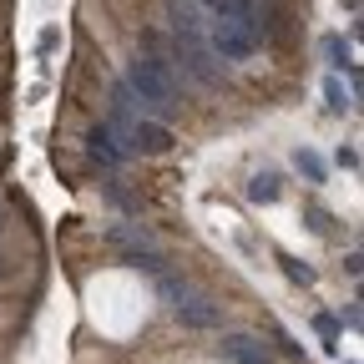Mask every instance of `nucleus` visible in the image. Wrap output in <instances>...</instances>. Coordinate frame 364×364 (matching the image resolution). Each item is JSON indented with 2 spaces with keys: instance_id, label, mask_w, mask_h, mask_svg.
Returning a JSON list of instances; mask_svg holds the SVG:
<instances>
[{
  "instance_id": "obj_1",
  "label": "nucleus",
  "mask_w": 364,
  "mask_h": 364,
  "mask_svg": "<svg viewBox=\"0 0 364 364\" xmlns=\"http://www.w3.org/2000/svg\"><path fill=\"white\" fill-rule=\"evenodd\" d=\"M122 81H127L136 112H142L147 122L172 127V117L182 112V91H177V81H172V71H167V61H162V56L136 51V56L127 61V76H122Z\"/></svg>"
},
{
  "instance_id": "obj_2",
  "label": "nucleus",
  "mask_w": 364,
  "mask_h": 364,
  "mask_svg": "<svg viewBox=\"0 0 364 364\" xmlns=\"http://www.w3.org/2000/svg\"><path fill=\"white\" fill-rule=\"evenodd\" d=\"M107 238H112V248H122L136 268H147V273H162V268H167V258H162L157 238L147 233L142 223H112V228H107Z\"/></svg>"
},
{
  "instance_id": "obj_3",
  "label": "nucleus",
  "mask_w": 364,
  "mask_h": 364,
  "mask_svg": "<svg viewBox=\"0 0 364 364\" xmlns=\"http://www.w3.org/2000/svg\"><path fill=\"white\" fill-rule=\"evenodd\" d=\"M177 61H182V71H188L193 81H203V86H218L228 76V66L213 56L208 36H177Z\"/></svg>"
},
{
  "instance_id": "obj_4",
  "label": "nucleus",
  "mask_w": 364,
  "mask_h": 364,
  "mask_svg": "<svg viewBox=\"0 0 364 364\" xmlns=\"http://www.w3.org/2000/svg\"><path fill=\"white\" fill-rule=\"evenodd\" d=\"M208 46H213V56L223 66H238V61H248L258 51V41L243 26H233V21H208Z\"/></svg>"
},
{
  "instance_id": "obj_5",
  "label": "nucleus",
  "mask_w": 364,
  "mask_h": 364,
  "mask_svg": "<svg viewBox=\"0 0 364 364\" xmlns=\"http://www.w3.org/2000/svg\"><path fill=\"white\" fill-rule=\"evenodd\" d=\"M86 157L91 162H97V167H107V172H117V167H127V142H122V136L107 127V122H97V127H91L86 132Z\"/></svg>"
},
{
  "instance_id": "obj_6",
  "label": "nucleus",
  "mask_w": 364,
  "mask_h": 364,
  "mask_svg": "<svg viewBox=\"0 0 364 364\" xmlns=\"http://www.w3.org/2000/svg\"><path fill=\"white\" fill-rule=\"evenodd\" d=\"M127 152L136 157V152H142V157H162V152H172V127H162V122H136L132 127V136H127Z\"/></svg>"
},
{
  "instance_id": "obj_7",
  "label": "nucleus",
  "mask_w": 364,
  "mask_h": 364,
  "mask_svg": "<svg viewBox=\"0 0 364 364\" xmlns=\"http://www.w3.org/2000/svg\"><path fill=\"white\" fill-rule=\"evenodd\" d=\"M177 318L188 329H223V304H213L208 294H193V299L177 304Z\"/></svg>"
},
{
  "instance_id": "obj_8",
  "label": "nucleus",
  "mask_w": 364,
  "mask_h": 364,
  "mask_svg": "<svg viewBox=\"0 0 364 364\" xmlns=\"http://www.w3.org/2000/svg\"><path fill=\"white\" fill-rule=\"evenodd\" d=\"M167 21H172V36H208V16L198 0H167Z\"/></svg>"
},
{
  "instance_id": "obj_9",
  "label": "nucleus",
  "mask_w": 364,
  "mask_h": 364,
  "mask_svg": "<svg viewBox=\"0 0 364 364\" xmlns=\"http://www.w3.org/2000/svg\"><path fill=\"white\" fill-rule=\"evenodd\" d=\"M318 46H324V56H329V66H334V71H344V76L354 81V97H359V66H354V46H349L344 36H324Z\"/></svg>"
},
{
  "instance_id": "obj_10",
  "label": "nucleus",
  "mask_w": 364,
  "mask_h": 364,
  "mask_svg": "<svg viewBox=\"0 0 364 364\" xmlns=\"http://www.w3.org/2000/svg\"><path fill=\"white\" fill-rule=\"evenodd\" d=\"M223 359H233V364H248V359H268V349H263V339L258 334H228L223 344Z\"/></svg>"
},
{
  "instance_id": "obj_11",
  "label": "nucleus",
  "mask_w": 364,
  "mask_h": 364,
  "mask_svg": "<svg viewBox=\"0 0 364 364\" xmlns=\"http://www.w3.org/2000/svg\"><path fill=\"white\" fill-rule=\"evenodd\" d=\"M279 198H284V177L279 172H253L248 177V203L268 208V203H279Z\"/></svg>"
},
{
  "instance_id": "obj_12",
  "label": "nucleus",
  "mask_w": 364,
  "mask_h": 364,
  "mask_svg": "<svg viewBox=\"0 0 364 364\" xmlns=\"http://www.w3.org/2000/svg\"><path fill=\"white\" fill-rule=\"evenodd\" d=\"M294 167L304 172V182H314V188H318V182H324V177H329V167H324V157H318L314 147H299V152H294Z\"/></svg>"
},
{
  "instance_id": "obj_13",
  "label": "nucleus",
  "mask_w": 364,
  "mask_h": 364,
  "mask_svg": "<svg viewBox=\"0 0 364 364\" xmlns=\"http://www.w3.org/2000/svg\"><path fill=\"white\" fill-rule=\"evenodd\" d=\"M324 102H329L334 117H349V112H354V91H344V81L329 76V81H324Z\"/></svg>"
},
{
  "instance_id": "obj_14",
  "label": "nucleus",
  "mask_w": 364,
  "mask_h": 364,
  "mask_svg": "<svg viewBox=\"0 0 364 364\" xmlns=\"http://www.w3.org/2000/svg\"><path fill=\"white\" fill-rule=\"evenodd\" d=\"M314 329H318V339H324V354H339V324H334V314H329V309H318V314H314Z\"/></svg>"
},
{
  "instance_id": "obj_15",
  "label": "nucleus",
  "mask_w": 364,
  "mask_h": 364,
  "mask_svg": "<svg viewBox=\"0 0 364 364\" xmlns=\"http://www.w3.org/2000/svg\"><path fill=\"white\" fill-rule=\"evenodd\" d=\"M279 263H284V273H289V284H304V289H309V284L318 279V273H314L304 258H294V253H279Z\"/></svg>"
},
{
  "instance_id": "obj_16",
  "label": "nucleus",
  "mask_w": 364,
  "mask_h": 364,
  "mask_svg": "<svg viewBox=\"0 0 364 364\" xmlns=\"http://www.w3.org/2000/svg\"><path fill=\"white\" fill-rule=\"evenodd\" d=\"M334 324H339V329H349V334L359 329V299H349V304H344V309L334 314Z\"/></svg>"
},
{
  "instance_id": "obj_17",
  "label": "nucleus",
  "mask_w": 364,
  "mask_h": 364,
  "mask_svg": "<svg viewBox=\"0 0 364 364\" xmlns=\"http://www.w3.org/2000/svg\"><path fill=\"white\" fill-rule=\"evenodd\" d=\"M309 228H314V233H329V213L324 208H309Z\"/></svg>"
},
{
  "instance_id": "obj_18",
  "label": "nucleus",
  "mask_w": 364,
  "mask_h": 364,
  "mask_svg": "<svg viewBox=\"0 0 364 364\" xmlns=\"http://www.w3.org/2000/svg\"><path fill=\"white\" fill-rule=\"evenodd\" d=\"M334 162H339L344 172H354V167H359V152H354V147H339V152H334Z\"/></svg>"
},
{
  "instance_id": "obj_19",
  "label": "nucleus",
  "mask_w": 364,
  "mask_h": 364,
  "mask_svg": "<svg viewBox=\"0 0 364 364\" xmlns=\"http://www.w3.org/2000/svg\"><path fill=\"white\" fill-rule=\"evenodd\" d=\"M344 273H349V279H359V273H364V258H359V248L344 258Z\"/></svg>"
},
{
  "instance_id": "obj_20",
  "label": "nucleus",
  "mask_w": 364,
  "mask_h": 364,
  "mask_svg": "<svg viewBox=\"0 0 364 364\" xmlns=\"http://www.w3.org/2000/svg\"><path fill=\"white\" fill-rule=\"evenodd\" d=\"M339 364H359V359H339Z\"/></svg>"
},
{
  "instance_id": "obj_21",
  "label": "nucleus",
  "mask_w": 364,
  "mask_h": 364,
  "mask_svg": "<svg viewBox=\"0 0 364 364\" xmlns=\"http://www.w3.org/2000/svg\"><path fill=\"white\" fill-rule=\"evenodd\" d=\"M248 364H268V359H248Z\"/></svg>"
}]
</instances>
